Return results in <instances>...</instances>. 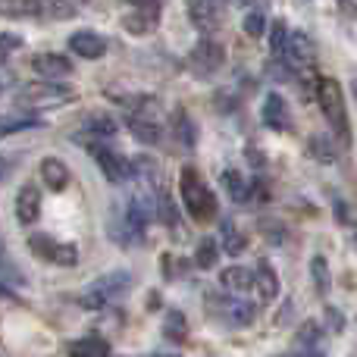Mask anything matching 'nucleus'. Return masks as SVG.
Masks as SVG:
<instances>
[{"instance_id": "obj_39", "label": "nucleus", "mask_w": 357, "mask_h": 357, "mask_svg": "<svg viewBox=\"0 0 357 357\" xmlns=\"http://www.w3.org/2000/svg\"><path fill=\"white\" fill-rule=\"evenodd\" d=\"M154 357H178V354H154Z\"/></svg>"}, {"instance_id": "obj_15", "label": "nucleus", "mask_w": 357, "mask_h": 357, "mask_svg": "<svg viewBox=\"0 0 357 357\" xmlns=\"http://www.w3.org/2000/svg\"><path fill=\"white\" fill-rule=\"evenodd\" d=\"M264 123L270 126L273 132H285L289 129V104L279 91H270L264 98Z\"/></svg>"}, {"instance_id": "obj_17", "label": "nucleus", "mask_w": 357, "mask_h": 357, "mask_svg": "<svg viewBox=\"0 0 357 357\" xmlns=\"http://www.w3.org/2000/svg\"><path fill=\"white\" fill-rule=\"evenodd\" d=\"M38 173H41L44 185H47L50 191H63L69 185V167L60 157H44V160L38 163Z\"/></svg>"}, {"instance_id": "obj_24", "label": "nucleus", "mask_w": 357, "mask_h": 357, "mask_svg": "<svg viewBox=\"0 0 357 357\" xmlns=\"http://www.w3.org/2000/svg\"><path fill=\"white\" fill-rule=\"evenodd\" d=\"M173 135H176V142L182 144V148H195L197 144V129H195V123L188 119V113L185 110L173 113Z\"/></svg>"}, {"instance_id": "obj_35", "label": "nucleus", "mask_w": 357, "mask_h": 357, "mask_svg": "<svg viewBox=\"0 0 357 357\" xmlns=\"http://www.w3.org/2000/svg\"><path fill=\"white\" fill-rule=\"evenodd\" d=\"M317 329H320V326H317V323H307V326H304L301 329V345H314V339H317Z\"/></svg>"}, {"instance_id": "obj_1", "label": "nucleus", "mask_w": 357, "mask_h": 357, "mask_svg": "<svg viewBox=\"0 0 357 357\" xmlns=\"http://www.w3.org/2000/svg\"><path fill=\"white\" fill-rule=\"evenodd\" d=\"M178 195H182L185 210L191 213L195 222H210L216 216V195L210 191V185L204 182L195 167H182V173H178Z\"/></svg>"}, {"instance_id": "obj_18", "label": "nucleus", "mask_w": 357, "mask_h": 357, "mask_svg": "<svg viewBox=\"0 0 357 357\" xmlns=\"http://www.w3.org/2000/svg\"><path fill=\"white\" fill-rule=\"evenodd\" d=\"M220 310H222V317H226L232 326H251L254 314H257V307L248 304V301H241V298H226Z\"/></svg>"}, {"instance_id": "obj_34", "label": "nucleus", "mask_w": 357, "mask_h": 357, "mask_svg": "<svg viewBox=\"0 0 357 357\" xmlns=\"http://www.w3.org/2000/svg\"><path fill=\"white\" fill-rule=\"evenodd\" d=\"M135 6V13H144V16L160 19V0H129Z\"/></svg>"}, {"instance_id": "obj_11", "label": "nucleus", "mask_w": 357, "mask_h": 357, "mask_svg": "<svg viewBox=\"0 0 357 357\" xmlns=\"http://www.w3.org/2000/svg\"><path fill=\"white\" fill-rule=\"evenodd\" d=\"M31 69L50 82H60V79H69V75H73V63H69V56H63V54H38L35 60H31Z\"/></svg>"}, {"instance_id": "obj_26", "label": "nucleus", "mask_w": 357, "mask_h": 357, "mask_svg": "<svg viewBox=\"0 0 357 357\" xmlns=\"http://www.w3.org/2000/svg\"><path fill=\"white\" fill-rule=\"evenodd\" d=\"M116 119L113 116H104V113H94V116H88L85 119V132L88 135H94L91 142H98V138H110V135H116Z\"/></svg>"}, {"instance_id": "obj_40", "label": "nucleus", "mask_w": 357, "mask_h": 357, "mask_svg": "<svg viewBox=\"0 0 357 357\" xmlns=\"http://www.w3.org/2000/svg\"><path fill=\"white\" fill-rule=\"evenodd\" d=\"M0 91H3V85H0Z\"/></svg>"}, {"instance_id": "obj_37", "label": "nucleus", "mask_w": 357, "mask_h": 357, "mask_svg": "<svg viewBox=\"0 0 357 357\" xmlns=\"http://www.w3.org/2000/svg\"><path fill=\"white\" fill-rule=\"evenodd\" d=\"M326 317H329V320H333V329H342V317H339V310H333V307H329V310H326Z\"/></svg>"}, {"instance_id": "obj_4", "label": "nucleus", "mask_w": 357, "mask_h": 357, "mask_svg": "<svg viewBox=\"0 0 357 357\" xmlns=\"http://www.w3.org/2000/svg\"><path fill=\"white\" fill-rule=\"evenodd\" d=\"M75 13L66 0H0V16L10 19H29V16H47V19H69Z\"/></svg>"}, {"instance_id": "obj_20", "label": "nucleus", "mask_w": 357, "mask_h": 357, "mask_svg": "<svg viewBox=\"0 0 357 357\" xmlns=\"http://www.w3.org/2000/svg\"><path fill=\"white\" fill-rule=\"evenodd\" d=\"M245 235L238 232V229H235V222L229 220H222V226H220V251H226V254H232V257H238L241 251H245Z\"/></svg>"}, {"instance_id": "obj_23", "label": "nucleus", "mask_w": 357, "mask_h": 357, "mask_svg": "<svg viewBox=\"0 0 357 357\" xmlns=\"http://www.w3.org/2000/svg\"><path fill=\"white\" fill-rule=\"evenodd\" d=\"M222 188L229 191V197H232L235 204L251 201V185L245 182V176H241L238 169H226V173H222Z\"/></svg>"}, {"instance_id": "obj_28", "label": "nucleus", "mask_w": 357, "mask_h": 357, "mask_svg": "<svg viewBox=\"0 0 357 357\" xmlns=\"http://www.w3.org/2000/svg\"><path fill=\"white\" fill-rule=\"evenodd\" d=\"M41 126L38 116H0V138L13 135V132H25V129H35Z\"/></svg>"}, {"instance_id": "obj_19", "label": "nucleus", "mask_w": 357, "mask_h": 357, "mask_svg": "<svg viewBox=\"0 0 357 357\" xmlns=\"http://www.w3.org/2000/svg\"><path fill=\"white\" fill-rule=\"evenodd\" d=\"M126 126H129L132 135L144 144H160V138H163V129L157 119H144V116H135V113H132V116L126 119Z\"/></svg>"}, {"instance_id": "obj_27", "label": "nucleus", "mask_w": 357, "mask_h": 357, "mask_svg": "<svg viewBox=\"0 0 357 357\" xmlns=\"http://www.w3.org/2000/svg\"><path fill=\"white\" fill-rule=\"evenodd\" d=\"M307 151H310V157L314 160H320V163H326V167H333L335 163V144L329 142L326 135H310V142H307Z\"/></svg>"}, {"instance_id": "obj_31", "label": "nucleus", "mask_w": 357, "mask_h": 357, "mask_svg": "<svg viewBox=\"0 0 357 357\" xmlns=\"http://www.w3.org/2000/svg\"><path fill=\"white\" fill-rule=\"evenodd\" d=\"M285 44H289V29H285V22H273L270 29V50L276 56L285 54Z\"/></svg>"}, {"instance_id": "obj_32", "label": "nucleus", "mask_w": 357, "mask_h": 357, "mask_svg": "<svg viewBox=\"0 0 357 357\" xmlns=\"http://www.w3.org/2000/svg\"><path fill=\"white\" fill-rule=\"evenodd\" d=\"M123 25L129 31H135V35H142V31H151L157 25V19L154 16H144V13H132V16H126L123 19Z\"/></svg>"}, {"instance_id": "obj_29", "label": "nucleus", "mask_w": 357, "mask_h": 357, "mask_svg": "<svg viewBox=\"0 0 357 357\" xmlns=\"http://www.w3.org/2000/svg\"><path fill=\"white\" fill-rule=\"evenodd\" d=\"M185 333H188V326H185V317L178 314V310H169L167 323H163V335H167L169 342H182Z\"/></svg>"}, {"instance_id": "obj_13", "label": "nucleus", "mask_w": 357, "mask_h": 357, "mask_svg": "<svg viewBox=\"0 0 357 357\" xmlns=\"http://www.w3.org/2000/svg\"><path fill=\"white\" fill-rule=\"evenodd\" d=\"M251 291L257 295L260 304H270V301H276L279 298V276H276V270H273L266 260H260L257 270H254V289Z\"/></svg>"}, {"instance_id": "obj_10", "label": "nucleus", "mask_w": 357, "mask_h": 357, "mask_svg": "<svg viewBox=\"0 0 357 357\" xmlns=\"http://www.w3.org/2000/svg\"><path fill=\"white\" fill-rule=\"evenodd\" d=\"M229 6H232V0H195L191 3V22H195V29H201L204 35L213 29H220L222 19H226Z\"/></svg>"}, {"instance_id": "obj_2", "label": "nucleus", "mask_w": 357, "mask_h": 357, "mask_svg": "<svg viewBox=\"0 0 357 357\" xmlns=\"http://www.w3.org/2000/svg\"><path fill=\"white\" fill-rule=\"evenodd\" d=\"M314 98H317V104H320V113L326 116V123L333 126V132L345 138L348 135V110H345V88H342V82L320 79Z\"/></svg>"}, {"instance_id": "obj_6", "label": "nucleus", "mask_w": 357, "mask_h": 357, "mask_svg": "<svg viewBox=\"0 0 357 357\" xmlns=\"http://www.w3.org/2000/svg\"><path fill=\"white\" fill-rule=\"evenodd\" d=\"M222 63H226V47H222L220 41H213V38L197 41L195 50L188 54V66L197 79H210V75H216L222 69Z\"/></svg>"}, {"instance_id": "obj_38", "label": "nucleus", "mask_w": 357, "mask_h": 357, "mask_svg": "<svg viewBox=\"0 0 357 357\" xmlns=\"http://www.w3.org/2000/svg\"><path fill=\"white\" fill-rule=\"evenodd\" d=\"M0 295H3V298H13V289L3 282V279H0Z\"/></svg>"}, {"instance_id": "obj_7", "label": "nucleus", "mask_w": 357, "mask_h": 357, "mask_svg": "<svg viewBox=\"0 0 357 357\" xmlns=\"http://www.w3.org/2000/svg\"><path fill=\"white\" fill-rule=\"evenodd\" d=\"M88 151H91V157L98 160L100 173L110 178V182H126V178L135 176V163L126 160V157H123V154H116V151H110L107 144L88 142Z\"/></svg>"}, {"instance_id": "obj_22", "label": "nucleus", "mask_w": 357, "mask_h": 357, "mask_svg": "<svg viewBox=\"0 0 357 357\" xmlns=\"http://www.w3.org/2000/svg\"><path fill=\"white\" fill-rule=\"evenodd\" d=\"M310 279H314V289L320 291V295L333 291V273H329V260L323 257V254L310 257Z\"/></svg>"}, {"instance_id": "obj_21", "label": "nucleus", "mask_w": 357, "mask_h": 357, "mask_svg": "<svg viewBox=\"0 0 357 357\" xmlns=\"http://www.w3.org/2000/svg\"><path fill=\"white\" fill-rule=\"evenodd\" d=\"M69 357H110V345L98 335H88V339H75L69 345Z\"/></svg>"}, {"instance_id": "obj_33", "label": "nucleus", "mask_w": 357, "mask_h": 357, "mask_svg": "<svg viewBox=\"0 0 357 357\" xmlns=\"http://www.w3.org/2000/svg\"><path fill=\"white\" fill-rule=\"evenodd\" d=\"M19 47H22V38L19 35H0V66H3Z\"/></svg>"}, {"instance_id": "obj_8", "label": "nucleus", "mask_w": 357, "mask_h": 357, "mask_svg": "<svg viewBox=\"0 0 357 357\" xmlns=\"http://www.w3.org/2000/svg\"><path fill=\"white\" fill-rule=\"evenodd\" d=\"M29 248H31V254H38L41 260L56 264V266H75V260H79V251H75L73 245L56 241V238H50V235H31Z\"/></svg>"}, {"instance_id": "obj_30", "label": "nucleus", "mask_w": 357, "mask_h": 357, "mask_svg": "<svg viewBox=\"0 0 357 357\" xmlns=\"http://www.w3.org/2000/svg\"><path fill=\"white\" fill-rule=\"evenodd\" d=\"M241 29H245L248 38H264V31H266V16H264L260 10L245 13V19H241Z\"/></svg>"}, {"instance_id": "obj_3", "label": "nucleus", "mask_w": 357, "mask_h": 357, "mask_svg": "<svg viewBox=\"0 0 357 357\" xmlns=\"http://www.w3.org/2000/svg\"><path fill=\"white\" fill-rule=\"evenodd\" d=\"M129 285H132L129 273H126V270H113V273H107V276L94 279V282L82 291L79 301H82V307H88V310H100V307H107L110 301H116L119 295H126V291H129Z\"/></svg>"}, {"instance_id": "obj_5", "label": "nucleus", "mask_w": 357, "mask_h": 357, "mask_svg": "<svg viewBox=\"0 0 357 357\" xmlns=\"http://www.w3.org/2000/svg\"><path fill=\"white\" fill-rule=\"evenodd\" d=\"M73 88L69 85H29L16 94V107H25V110H50V107H60L66 100H73Z\"/></svg>"}, {"instance_id": "obj_12", "label": "nucleus", "mask_w": 357, "mask_h": 357, "mask_svg": "<svg viewBox=\"0 0 357 357\" xmlns=\"http://www.w3.org/2000/svg\"><path fill=\"white\" fill-rule=\"evenodd\" d=\"M38 213H41V191H38L35 182H25L16 195V220L22 226H31L38 220Z\"/></svg>"}, {"instance_id": "obj_16", "label": "nucleus", "mask_w": 357, "mask_h": 357, "mask_svg": "<svg viewBox=\"0 0 357 357\" xmlns=\"http://www.w3.org/2000/svg\"><path fill=\"white\" fill-rule=\"evenodd\" d=\"M220 285L229 291V295H245V291L254 289V270H248V266H226V270L220 273Z\"/></svg>"}, {"instance_id": "obj_14", "label": "nucleus", "mask_w": 357, "mask_h": 357, "mask_svg": "<svg viewBox=\"0 0 357 357\" xmlns=\"http://www.w3.org/2000/svg\"><path fill=\"white\" fill-rule=\"evenodd\" d=\"M69 50L79 54V56H85V60H100V56L107 54V41L98 35V31L82 29V31H75V35L69 38Z\"/></svg>"}, {"instance_id": "obj_25", "label": "nucleus", "mask_w": 357, "mask_h": 357, "mask_svg": "<svg viewBox=\"0 0 357 357\" xmlns=\"http://www.w3.org/2000/svg\"><path fill=\"white\" fill-rule=\"evenodd\" d=\"M216 260H220V241L216 238H201L195 248V266L201 270H213Z\"/></svg>"}, {"instance_id": "obj_9", "label": "nucleus", "mask_w": 357, "mask_h": 357, "mask_svg": "<svg viewBox=\"0 0 357 357\" xmlns=\"http://www.w3.org/2000/svg\"><path fill=\"white\" fill-rule=\"evenodd\" d=\"M282 60L289 63V69H307L317 63V44L310 41L307 31H289V44H285Z\"/></svg>"}, {"instance_id": "obj_36", "label": "nucleus", "mask_w": 357, "mask_h": 357, "mask_svg": "<svg viewBox=\"0 0 357 357\" xmlns=\"http://www.w3.org/2000/svg\"><path fill=\"white\" fill-rule=\"evenodd\" d=\"M335 3H339L351 19H357V0H335Z\"/></svg>"}]
</instances>
